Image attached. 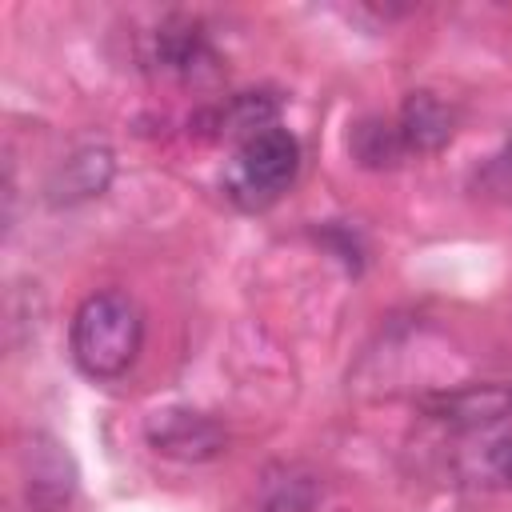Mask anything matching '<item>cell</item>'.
I'll use <instances>...</instances> for the list:
<instances>
[{
    "label": "cell",
    "mask_w": 512,
    "mask_h": 512,
    "mask_svg": "<svg viewBox=\"0 0 512 512\" xmlns=\"http://www.w3.org/2000/svg\"><path fill=\"white\" fill-rule=\"evenodd\" d=\"M112 176V156L104 148H84L76 152L72 160H64V168L56 172L52 180V200L60 204H72V200H88V196H100L104 184Z\"/></svg>",
    "instance_id": "ba28073f"
},
{
    "label": "cell",
    "mask_w": 512,
    "mask_h": 512,
    "mask_svg": "<svg viewBox=\"0 0 512 512\" xmlns=\"http://www.w3.org/2000/svg\"><path fill=\"white\" fill-rule=\"evenodd\" d=\"M316 504V484L312 476L296 472V468H280L264 480V496L256 512H312Z\"/></svg>",
    "instance_id": "9c48e42d"
},
{
    "label": "cell",
    "mask_w": 512,
    "mask_h": 512,
    "mask_svg": "<svg viewBox=\"0 0 512 512\" xmlns=\"http://www.w3.org/2000/svg\"><path fill=\"white\" fill-rule=\"evenodd\" d=\"M400 140L408 152H436L452 140V112L440 96L432 92H412L400 108Z\"/></svg>",
    "instance_id": "8992f818"
},
{
    "label": "cell",
    "mask_w": 512,
    "mask_h": 512,
    "mask_svg": "<svg viewBox=\"0 0 512 512\" xmlns=\"http://www.w3.org/2000/svg\"><path fill=\"white\" fill-rule=\"evenodd\" d=\"M148 60L176 80H200V76L216 72V52H212L204 28L188 16H172L156 28Z\"/></svg>",
    "instance_id": "5b68a950"
},
{
    "label": "cell",
    "mask_w": 512,
    "mask_h": 512,
    "mask_svg": "<svg viewBox=\"0 0 512 512\" xmlns=\"http://www.w3.org/2000/svg\"><path fill=\"white\" fill-rule=\"evenodd\" d=\"M148 444L176 460H212L224 452L228 436L216 420L192 408H164L148 420Z\"/></svg>",
    "instance_id": "277c9868"
},
{
    "label": "cell",
    "mask_w": 512,
    "mask_h": 512,
    "mask_svg": "<svg viewBox=\"0 0 512 512\" xmlns=\"http://www.w3.org/2000/svg\"><path fill=\"white\" fill-rule=\"evenodd\" d=\"M24 500L28 512H68L76 496V472L68 452L52 436H28L24 452Z\"/></svg>",
    "instance_id": "3957f363"
},
{
    "label": "cell",
    "mask_w": 512,
    "mask_h": 512,
    "mask_svg": "<svg viewBox=\"0 0 512 512\" xmlns=\"http://www.w3.org/2000/svg\"><path fill=\"white\" fill-rule=\"evenodd\" d=\"M300 172V144L288 128H264L260 136L244 140L232 172H228V196L240 208H268L280 200Z\"/></svg>",
    "instance_id": "7a4b0ae2"
},
{
    "label": "cell",
    "mask_w": 512,
    "mask_h": 512,
    "mask_svg": "<svg viewBox=\"0 0 512 512\" xmlns=\"http://www.w3.org/2000/svg\"><path fill=\"white\" fill-rule=\"evenodd\" d=\"M276 112L280 104L268 96V92H240L232 100H224L208 120L216 128V136H228V140H252L260 136L264 128H276Z\"/></svg>",
    "instance_id": "52a82bcc"
},
{
    "label": "cell",
    "mask_w": 512,
    "mask_h": 512,
    "mask_svg": "<svg viewBox=\"0 0 512 512\" xmlns=\"http://www.w3.org/2000/svg\"><path fill=\"white\" fill-rule=\"evenodd\" d=\"M144 344V312L128 292H92L68 328L72 360L92 380L124 376Z\"/></svg>",
    "instance_id": "6da1fadb"
},
{
    "label": "cell",
    "mask_w": 512,
    "mask_h": 512,
    "mask_svg": "<svg viewBox=\"0 0 512 512\" xmlns=\"http://www.w3.org/2000/svg\"><path fill=\"white\" fill-rule=\"evenodd\" d=\"M352 152L360 164L368 168H384V164H396L408 148L400 140V128L396 124H384V120H364L356 132H352Z\"/></svg>",
    "instance_id": "30bf717a"
}]
</instances>
